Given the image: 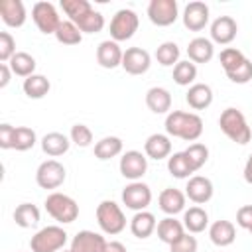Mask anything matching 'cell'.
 Wrapping results in <instances>:
<instances>
[{
    "label": "cell",
    "mask_w": 252,
    "mask_h": 252,
    "mask_svg": "<svg viewBox=\"0 0 252 252\" xmlns=\"http://www.w3.org/2000/svg\"><path fill=\"white\" fill-rule=\"evenodd\" d=\"M67 236L69 234L57 224L43 226L32 236L30 248H32V252H61V250H65Z\"/></svg>",
    "instance_id": "obj_5"
},
{
    "label": "cell",
    "mask_w": 252,
    "mask_h": 252,
    "mask_svg": "<svg viewBox=\"0 0 252 252\" xmlns=\"http://www.w3.org/2000/svg\"><path fill=\"white\" fill-rule=\"evenodd\" d=\"M0 18L8 28H22L26 24V6L22 0H2L0 2Z\"/></svg>",
    "instance_id": "obj_18"
},
{
    "label": "cell",
    "mask_w": 252,
    "mask_h": 252,
    "mask_svg": "<svg viewBox=\"0 0 252 252\" xmlns=\"http://www.w3.org/2000/svg\"><path fill=\"white\" fill-rule=\"evenodd\" d=\"M248 57L240 51V49H236V47H224L222 51H220V55H219V61H220V67L224 69V73H230L232 69H236L240 63H244Z\"/></svg>",
    "instance_id": "obj_41"
},
{
    "label": "cell",
    "mask_w": 252,
    "mask_h": 252,
    "mask_svg": "<svg viewBox=\"0 0 252 252\" xmlns=\"http://www.w3.org/2000/svg\"><path fill=\"white\" fill-rule=\"evenodd\" d=\"M61 252H71V250H61Z\"/></svg>",
    "instance_id": "obj_52"
},
{
    "label": "cell",
    "mask_w": 252,
    "mask_h": 252,
    "mask_svg": "<svg viewBox=\"0 0 252 252\" xmlns=\"http://www.w3.org/2000/svg\"><path fill=\"white\" fill-rule=\"evenodd\" d=\"M148 18L158 28H167L179 18V6L175 0H150Z\"/></svg>",
    "instance_id": "obj_8"
},
{
    "label": "cell",
    "mask_w": 252,
    "mask_h": 252,
    "mask_svg": "<svg viewBox=\"0 0 252 252\" xmlns=\"http://www.w3.org/2000/svg\"><path fill=\"white\" fill-rule=\"evenodd\" d=\"M185 100L193 110H205L213 102V89L205 83H195L187 89Z\"/></svg>",
    "instance_id": "obj_23"
},
{
    "label": "cell",
    "mask_w": 252,
    "mask_h": 252,
    "mask_svg": "<svg viewBox=\"0 0 252 252\" xmlns=\"http://www.w3.org/2000/svg\"><path fill=\"white\" fill-rule=\"evenodd\" d=\"M69 146H71V138L61 134V132H47L41 138V150L49 158H59V156L67 154Z\"/></svg>",
    "instance_id": "obj_27"
},
{
    "label": "cell",
    "mask_w": 252,
    "mask_h": 252,
    "mask_svg": "<svg viewBox=\"0 0 252 252\" xmlns=\"http://www.w3.org/2000/svg\"><path fill=\"white\" fill-rule=\"evenodd\" d=\"M179 55H181V51L175 41H163L156 49V59L163 67H175L179 63Z\"/></svg>",
    "instance_id": "obj_36"
},
{
    "label": "cell",
    "mask_w": 252,
    "mask_h": 252,
    "mask_svg": "<svg viewBox=\"0 0 252 252\" xmlns=\"http://www.w3.org/2000/svg\"><path fill=\"white\" fill-rule=\"evenodd\" d=\"M185 193L175 189V187H165L159 197H158V203H159V209L167 215V217H175L177 213H183L185 211Z\"/></svg>",
    "instance_id": "obj_20"
},
{
    "label": "cell",
    "mask_w": 252,
    "mask_h": 252,
    "mask_svg": "<svg viewBox=\"0 0 252 252\" xmlns=\"http://www.w3.org/2000/svg\"><path fill=\"white\" fill-rule=\"evenodd\" d=\"M37 136L35 130H32L30 126H16V136H14V150L18 152H28L35 146Z\"/></svg>",
    "instance_id": "obj_39"
},
{
    "label": "cell",
    "mask_w": 252,
    "mask_h": 252,
    "mask_svg": "<svg viewBox=\"0 0 252 252\" xmlns=\"http://www.w3.org/2000/svg\"><path fill=\"white\" fill-rule=\"evenodd\" d=\"M248 232H250V234H252V226H250V228H248Z\"/></svg>",
    "instance_id": "obj_51"
},
{
    "label": "cell",
    "mask_w": 252,
    "mask_h": 252,
    "mask_svg": "<svg viewBox=\"0 0 252 252\" xmlns=\"http://www.w3.org/2000/svg\"><path fill=\"white\" fill-rule=\"evenodd\" d=\"M183 26L189 32H201L209 24V6L201 0H193L183 8Z\"/></svg>",
    "instance_id": "obj_12"
},
{
    "label": "cell",
    "mask_w": 252,
    "mask_h": 252,
    "mask_svg": "<svg viewBox=\"0 0 252 252\" xmlns=\"http://www.w3.org/2000/svg\"><path fill=\"white\" fill-rule=\"evenodd\" d=\"M183 152H185V156H187V159H189V163H191V167L195 171L201 169L207 163V159H209V148L205 144H201V142L189 144V148L183 150Z\"/></svg>",
    "instance_id": "obj_40"
},
{
    "label": "cell",
    "mask_w": 252,
    "mask_h": 252,
    "mask_svg": "<svg viewBox=\"0 0 252 252\" xmlns=\"http://www.w3.org/2000/svg\"><path fill=\"white\" fill-rule=\"evenodd\" d=\"M165 134L173 138H181L185 142H195L203 134V118L195 112L171 110L165 116Z\"/></svg>",
    "instance_id": "obj_1"
},
{
    "label": "cell",
    "mask_w": 252,
    "mask_h": 252,
    "mask_svg": "<svg viewBox=\"0 0 252 252\" xmlns=\"http://www.w3.org/2000/svg\"><path fill=\"white\" fill-rule=\"evenodd\" d=\"M156 232H158V238L161 242H165L167 246H171L173 242H177L183 234H185V226L181 220H177L175 217H165L158 222L156 226Z\"/></svg>",
    "instance_id": "obj_25"
},
{
    "label": "cell",
    "mask_w": 252,
    "mask_h": 252,
    "mask_svg": "<svg viewBox=\"0 0 252 252\" xmlns=\"http://www.w3.org/2000/svg\"><path fill=\"white\" fill-rule=\"evenodd\" d=\"M152 65V57L142 47H128L122 57V69L128 75H144Z\"/></svg>",
    "instance_id": "obj_16"
},
{
    "label": "cell",
    "mask_w": 252,
    "mask_h": 252,
    "mask_svg": "<svg viewBox=\"0 0 252 252\" xmlns=\"http://www.w3.org/2000/svg\"><path fill=\"white\" fill-rule=\"evenodd\" d=\"M187 55H189V61H193L195 65L209 63L215 57V45L207 37H193L187 45Z\"/></svg>",
    "instance_id": "obj_26"
},
{
    "label": "cell",
    "mask_w": 252,
    "mask_h": 252,
    "mask_svg": "<svg viewBox=\"0 0 252 252\" xmlns=\"http://www.w3.org/2000/svg\"><path fill=\"white\" fill-rule=\"evenodd\" d=\"M61 10L65 12V16L75 24L77 20H81L83 16H87L91 10H93V6H91V2L89 0H61Z\"/></svg>",
    "instance_id": "obj_37"
},
{
    "label": "cell",
    "mask_w": 252,
    "mask_h": 252,
    "mask_svg": "<svg viewBox=\"0 0 252 252\" xmlns=\"http://www.w3.org/2000/svg\"><path fill=\"white\" fill-rule=\"evenodd\" d=\"M195 79H197V65L193 61H179L175 67H173V81L179 85V87H191L195 85Z\"/></svg>",
    "instance_id": "obj_35"
},
{
    "label": "cell",
    "mask_w": 252,
    "mask_h": 252,
    "mask_svg": "<svg viewBox=\"0 0 252 252\" xmlns=\"http://www.w3.org/2000/svg\"><path fill=\"white\" fill-rule=\"evenodd\" d=\"M14 220L20 228H32L39 222V209L33 203H22L14 211Z\"/></svg>",
    "instance_id": "obj_33"
},
{
    "label": "cell",
    "mask_w": 252,
    "mask_h": 252,
    "mask_svg": "<svg viewBox=\"0 0 252 252\" xmlns=\"http://www.w3.org/2000/svg\"><path fill=\"white\" fill-rule=\"evenodd\" d=\"M104 252H128V250H126V246H124L122 242L112 240V242L106 244V250H104Z\"/></svg>",
    "instance_id": "obj_50"
},
{
    "label": "cell",
    "mask_w": 252,
    "mask_h": 252,
    "mask_svg": "<svg viewBox=\"0 0 252 252\" xmlns=\"http://www.w3.org/2000/svg\"><path fill=\"white\" fill-rule=\"evenodd\" d=\"M244 181H246L248 185H252V154L248 156V159H246V163H244Z\"/></svg>",
    "instance_id": "obj_49"
},
{
    "label": "cell",
    "mask_w": 252,
    "mask_h": 252,
    "mask_svg": "<svg viewBox=\"0 0 252 252\" xmlns=\"http://www.w3.org/2000/svg\"><path fill=\"white\" fill-rule=\"evenodd\" d=\"M213 181L205 175H191L187 179V185H185V197L189 201H193L195 205H205L211 201L213 197Z\"/></svg>",
    "instance_id": "obj_13"
},
{
    "label": "cell",
    "mask_w": 252,
    "mask_h": 252,
    "mask_svg": "<svg viewBox=\"0 0 252 252\" xmlns=\"http://www.w3.org/2000/svg\"><path fill=\"white\" fill-rule=\"evenodd\" d=\"M96 222L100 226V230L104 234H120L124 228H126V217L120 209V205L116 201H110V199H104L98 203L96 207Z\"/></svg>",
    "instance_id": "obj_4"
},
{
    "label": "cell",
    "mask_w": 252,
    "mask_h": 252,
    "mask_svg": "<svg viewBox=\"0 0 252 252\" xmlns=\"http://www.w3.org/2000/svg\"><path fill=\"white\" fill-rule=\"evenodd\" d=\"M16 53H18L16 51V39L12 37V33L2 32L0 33V61L2 63H8Z\"/></svg>",
    "instance_id": "obj_44"
},
{
    "label": "cell",
    "mask_w": 252,
    "mask_h": 252,
    "mask_svg": "<svg viewBox=\"0 0 252 252\" xmlns=\"http://www.w3.org/2000/svg\"><path fill=\"white\" fill-rule=\"evenodd\" d=\"M69 138H71V142L75 146L87 148L93 142V132H91V128L87 124H73L71 126V132H69Z\"/></svg>",
    "instance_id": "obj_42"
},
{
    "label": "cell",
    "mask_w": 252,
    "mask_h": 252,
    "mask_svg": "<svg viewBox=\"0 0 252 252\" xmlns=\"http://www.w3.org/2000/svg\"><path fill=\"white\" fill-rule=\"evenodd\" d=\"M32 20L35 22V26H37V30L41 33H53V35L57 32L59 24L63 22L59 18V14H57V8L51 2H45V0L33 4V8H32Z\"/></svg>",
    "instance_id": "obj_9"
},
{
    "label": "cell",
    "mask_w": 252,
    "mask_h": 252,
    "mask_svg": "<svg viewBox=\"0 0 252 252\" xmlns=\"http://www.w3.org/2000/svg\"><path fill=\"white\" fill-rule=\"evenodd\" d=\"M169 252H197V238L191 232H185L177 242L169 246Z\"/></svg>",
    "instance_id": "obj_45"
},
{
    "label": "cell",
    "mask_w": 252,
    "mask_h": 252,
    "mask_svg": "<svg viewBox=\"0 0 252 252\" xmlns=\"http://www.w3.org/2000/svg\"><path fill=\"white\" fill-rule=\"evenodd\" d=\"M181 222H183L187 232L199 234L209 226V215H207V211L203 207L195 205V207H189V209L183 211V220Z\"/></svg>",
    "instance_id": "obj_28"
},
{
    "label": "cell",
    "mask_w": 252,
    "mask_h": 252,
    "mask_svg": "<svg viewBox=\"0 0 252 252\" xmlns=\"http://www.w3.org/2000/svg\"><path fill=\"white\" fill-rule=\"evenodd\" d=\"M144 154L148 159H165L171 156V140L167 134H152L144 142Z\"/></svg>",
    "instance_id": "obj_19"
},
{
    "label": "cell",
    "mask_w": 252,
    "mask_h": 252,
    "mask_svg": "<svg viewBox=\"0 0 252 252\" xmlns=\"http://www.w3.org/2000/svg\"><path fill=\"white\" fill-rule=\"evenodd\" d=\"M167 171L175 177V179H189L191 173H195V169L191 167L185 152H175L167 158Z\"/></svg>",
    "instance_id": "obj_32"
},
{
    "label": "cell",
    "mask_w": 252,
    "mask_h": 252,
    "mask_svg": "<svg viewBox=\"0 0 252 252\" xmlns=\"http://www.w3.org/2000/svg\"><path fill=\"white\" fill-rule=\"evenodd\" d=\"M138 26H140L138 14L134 10H130V8H122L110 20V37L116 43L126 41L138 32Z\"/></svg>",
    "instance_id": "obj_6"
},
{
    "label": "cell",
    "mask_w": 252,
    "mask_h": 252,
    "mask_svg": "<svg viewBox=\"0 0 252 252\" xmlns=\"http://www.w3.org/2000/svg\"><path fill=\"white\" fill-rule=\"evenodd\" d=\"M65 177H67V169L57 159L41 161L37 171H35V181L41 189H57V187L63 185Z\"/></svg>",
    "instance_id": "obj_7"
},
{
    "label": "cell",
    "mask_w": 252,
    "mask_h": 252,
    "mask_svg": "<svg viewBox=\"0 0 252 252\" xmlns=\"http://www.w3.org/2000/svg\"><path fill=\"white\" fill-rule=\"evenodd\" d=\"M236 33H238V24L232 16H219L211 24V41L213 43L228 45L234 41Z\"/></svg>",
    "instance_id": "obj_15"
},
{
    "label": "cell",
    "mask_w": 252,
    "mask_h": 252,
    "mask_svg": "<svg viewBox=\"0 0 252 252\" xmlns=\"http://www.w3.org/2000/svg\"><path fill=\"white\" fill-rule=\"evenodd\" d=\"M226 77H228L232 83H236V85H246V83H250V81H252V61L246 59V61L240 63L236 69H232L230 73H226Z\"/></svg>",
    "instance_id": "obj_43"
},
{
    "label": "cell",
    "mask_w": 252,
    "mask_h": 252,
    "mask_svg": "<svg viewBox=\"0 0 252 252\" xmlns=\"http://www.w3.org/2000/svg\"><path fill=\"white\" fill-rule=\"evenodd\" d=\"M236 224L246 230L252 226V205H242L236 211Z\"/></svg>",
    "instance_id": "obj_47"
},
{
    "label": "cell",
    "mask_w": 252,
    "mask_h": 252,
    "mask_svg": "<svg viewBox=\"0 0 252 252\" xmlns=\"http://www.w3.org/2000/svg\"><path fill=\"white\" fill-rule=\"evenodd\" d=\"M219 126H220L222 134L228 140H232L234 144L244 146L252 140V132H250V126L246 122V116L242 114V110H238L234 106H228L220 112Z\"/></svg>",
    "instance_id": "obj_2"
},
{
    "label": "cell",
    "mask_w": 252,
    "mask_h": 252,
    "mask_svg": "<svg viewBox=\"0 0 252 252\" xmlns=\"http://www.w3.org/2000/svg\"><path fill=\"white\" fill-rule=\"evenodd\" d=\"M122 57H124V51L114 39H104L96 47V63L104 69L122 67Z\"/></svg>",
    "instance_id": "obj_17"
},
{
    "label": "cell",
    "mask_w": 252,
    "mask_h": 252,
    "mask_svg": "<svg viewBox=\"0 0 252 252\" xmlns=\"http://www.w3.org/2000/svg\"><path fill=\"white\" fill-rule=\"evenodd\" d=\"M45 211L51 219H55L57 222L61 224H71L77 220L79 217V205L73 197L65 195V193H59V191H53L45 197Z\"/></svg>",
    "instance_id": "obj_3"
},
{
    "label": "cell",
    "mask_w": 252,
    "mask_h": 252,
    "mask_svg": "<svg viewBox=\"0 0 252 252\" xmlns=\"http://www.w3.org/2000/svg\"><path fill=\"white\" fill-rule=\"evenodd\" d=\"M106 240L100 232H94V230H79L73 240H71V246L69 250L71 252H104L106 250Z\"/></svg>",
    "instance_id": "obj_14"
},
{
    "label": "cell",
    "mask_w": 252,
    "mask_h": 252,
    "mask_svg": "<svg viewBox=\"0 0 252 252\" xmlns=\"http://www.w3.org/2000/svg\"><path fill=\"white\" fill-rule=\"evenodd\" d=\"M8 65H10V69H12L14 75L28 79V77L35 75V65H37V63H35L33 55H30V53H26V51H18V53L8 61Z\"/></svg>",
    "instance_id": "obj_31"
},
{
    "label": "cell",
    "mask_w": 252,
    "mask_h": 252,
    "mask_svg": "<svg viewBox=\"0 0 252 252\" xmlns=\"http://www.w3.org/2000/svg\"><path fill=\"white\" fill-rule=\"evenodd\" d=\"M22 89H24V93H26L28 98H35V100H37V98H43V96L49 93L51 83H49V79H47L45 75L35 73V75H32V77L24 79Z\"/></svg>",
    "instance_id": "obj_30"
},
{
    "label": "cell",
    "mask_w": 252,
    "mask_h": 252,
    "mask_svg": "<svg viewBox=\"0 0 252 252\" xmlns=\"http://www.w3.org/2000/svg\"><path fill=\"white\" fill-rule=\"evenodd\" d=\"M75 26H77L83 33H98V32H102V28H104V16L93 8L87 16H83L81 20H77Z\"/></svg>",
    "instance_id": "obj_38"
},
{
    "label": "cell",
    "mask_w": 252,
    "mask_h": 252,
    "mask_svg": "<svg viewBox=\"0 0 252 252\" xmlns=\"http://www.w3.org/2000/svg\"><path fill=\"white\" fill-rule=\"evenodd\" d=\"M12 69H10V65L8 63H0V89H4L8 83H10V79H12Z\"/></svg>",
    "instance_id": "obj_48"
},
{
    "label": "cell",
    "mask_w": 252,
    "mask_h": 252,
    "mask_svg": "<svg viewBox=\"0 0 252 252\" xmlns=\"http://www.w3.org/2000/svg\"><path fill=\"white\" fill-rule=\"evenodd\" d=\"M146 106L154 114H169L171 112V93L163 87H152L146 93Z\"/></svg>",
    "instance_id": "obj_22"
},
{
    "label": "cell",
    "mask_w": 252,
    "mask_h": 252,
    "mask_svg": "<svg viewBox=\"0 0 252 252\" xmlns=\"http://www.w3.org/2000/svg\"><path fill=\"white\" fill-rule=\"evenodd\" d=\"M122 150H124V144L118 136H104L94 144V158L100 161H106L120 156Z\"/></svg>",
    "instance_id": "obj_29"
},
{
    "label": "cell",
    "mask_w": 252,
    "mask_h": 252,
    "mask_svg": "<svg viewBox=\"0 0 252 252\" xmlns=\"http://www.w3.org/2000/svg\"><path fill=\"white\" fill-rule=\"evenodd\" d=\"M156 226H158V220H156L154 213H150V211H138L130 219V232L136 238H148V236H152L156 232Z\"/></svg>",
    "instance_id": "obj_24"
},
{
    "label": "cell",
    "mask_w": 252,
    "mask_h": 252,
    "mask_svg": "<svg viewBox=\"0 0 252 252\" xmlns=\"http://www.w3.org/2000/svg\"><path fill=\"white\" fill-rule=\"evenodd\" d=\"M55 39L63 45H79L83 41V32L71 20H63L55 32Z\"/></svg>",
    "instance_id": "obj_34"
},
{
    "label": "cell",
    "mask_w": 252,
    "mask_h": 252,
    "mask_svg": "<svg viewBox=\"0 0 252 252\" xmlns=\"http://www.w3.org/2000/svg\"><path fill=\"white\" fill-rule=\"evenodd\" d=\"M209 238H211V242H213L215 246L226 248V246H230V244L234 242V238H236V228H234V224H232L230 220H224V219L215 220V222L209 226Z\"/></svg>",
    "instance_id": "obj_21"
},
{
    "label": "cell",
    "mask_w": 252,
    "mask_h": 252,
    "mask_svg": "<svg viewBox=\"0 0 252 252\" xmlns=\"http://www.w3.org/2000/svg\"><path fill=\"white\" fill-rule=\"evenodd\" d=\"M14 136H16V126L12 124H0V148L2 150H14Z\"/></svg>",
    "instance_id": "obj_46"
},
{
    "label": "cell",
    "mask_w": 252,
    "mask_h": 252,
    "mask_svg": "<svg viewBox=\"0 0 252 252\" xmlns=\"http://www.w3.org/2000/svg\"><path fill=\"white\" fill-rule=\"evenodd\" d=\"M118 169H120L122 177L130 179V181H140L144 177V173L148 171V158H146V154H142L138 150H128L122 154Z\"/></svg>",
    "instance_id": "obj_11"
},
{
    "label": "cell",
    "mask_w": 252,
    "mask_h": 252,
    "mask_svg": "<svg viewBox=\"0 0 252 252\" xmlns=\"http://www.w3.org/2000/svg\"><path fill=\"white\" fill-rule=\"evenodd\" d=\"M122 203L132 211H146L152 203V189L142 181H130L122 189Z\"/></svg>",
    "instance_id": "obj_10"
}]
</instances>
